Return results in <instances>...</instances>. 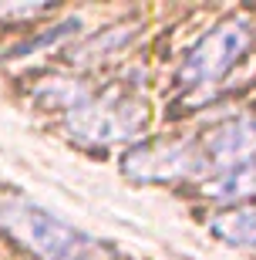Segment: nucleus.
<instances>
[{
    "instance_id": "nucleus-1",
    "label": "nucleus",
    "mask_w": 256,
    "mask_h": 260,
    "mask_svg": "<svg viewBox=\"0 0 256 260\" xmlns=\"http://www.w3.org/2000/svg\"><path fill=\"white\" fill-rule=\"evenodd\" d=\"M0 226L38 260H125L115 247L85 237L78 226L24 196L0 200Z\"/></svg>"
},
{
    "instance_id": "nucleus-2",
    "label": "nucleus",
    "mask_w": 256,
    "mask_h": 260,
    "mask_svg": "<svg viewBox=\"0 0 256 260\" xmlns=\"http://www.w3.org/2000/svg\"><path fill=\"white\" fill-rule=\"evenodd\" d=\"M256 48V10H233L229 17L212 24L182 58L175 85L182 91H206L226 81L229 71Z\"/></svg>"
},
{
    "instance_id": "nucleus-3",
    "label": "nucleus",
    "mask_w": 256,
    "mask_h": 260,
    "mask_svg": "<svg viewBox=\"0 0 256 260\" xmlns=\"http://www.w3.org/2000/svg\"><path fill=\"white\" fill-rule=\"evenodd\" d=\"M145 125H149V105L128 85L108 88L104 95L95 98L88 95L67 115V128L75 132V139L91 145H112L122 139H135Z\"/></svg>"
},
{
    "instance_id": "nucleus-4",
    "label": "nucleus",
    "mask_w": 256,
    "mask_h": 260,
    "mask_svg": "<svg viewBox=\"0 0 256 260\" xmlns=\"http://www.w3.org/2000/svg\"><path fill=\"white\" fill-rule=\"evenodd\" d=\"M199 173H209V166L196 139H159L125 152V176L138 183H182Z\"/></svg>"
},
{
    "instance_id": "nucleus-5",
    "label": "nucleus",
    "mask_w": 256,
    "mask_h": 260,
    "mask_svg": "<svg viewBox=\"0 0 256 260\" xmlns=\"http://www.w3.org/2000/svg\"><path fill=\"white\" fill-rule=\"evenodd\" d=\"M206 166L219 173L239 169V166L256 162V112H243L236 118H226L199 139Z\"/></svg>"
},
{
    "instance_id": "nucleus-6",
    "label": "nucleus",
    "mask_w": 256,
    "mask_h": 260,
    "mask_svg": "<svg viewBox=\"0 0 256 260\" xmlns=\"http://www.w3.org/2000/svg\"><path fill=\"white\" fill-rule=\"evenodd\" d=\"M209 233L229 247H256V196L219 210L209 220Z\"/></svg>"
}]
</instances>
